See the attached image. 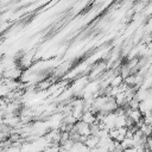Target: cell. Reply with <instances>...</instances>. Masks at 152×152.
Wrapping results in <instances>:
<instances>
[{
	"label": "cell",
	"instance_id": "5b68a950",
	"mask_svg": "<svg viewBox=\"0 0 152 152\" xmlns=\"http://www.w3.org/2000/svg\"><path fill=\"white\" fill-rule=\"evenodd\" d=\"M122 152H137V148L134 146H132V147H127V148L122 150Z\"/></svg>",
	"mask_w": 152,
	"mask_h": 152
},
{
	"label": "cell",
	"instance_id": "277c9868",
	"mask_svg": "<svg viewBox=\"0 0 152 152\" xmlns=\"http://www.w3.org/2000/svg\"><path fill=\"white\" fill-rule=\"evenodd\" d=\"M10 91H11V90L8 89V87L6 86V83H4V82L0 80V97H6Z\"/></svg>",
	"mask_w": 152,
	"mask_h": 152
},
{
	"label": "cell",
	"instance_id": "7a4b0ae2",
	"mask_svg": "<svg viewBox=\"0 0 152 152\" xmlns=\"http://www.w3.org/2000/svg\"><path fill=\"white\" fill-rule=\"evenodd\" d=\"M80 120H82L83 122H86L88 125H91V124H94L96 121V114L94 112H91V110L83 112V114H82V116H81Z\"/></svg>",
	"mask_w": 152,
	"mask_h": 152
},
{
	"label": "cell",
	"instance_id": "6da1fadb",
	"mask_svg": "<svg viewBox=\"0 0 152 152\" xmlns=\"http://www.w3.org/2000/svg\"><path fill=\"white\" fill-rule=\"evenodd\" d=\"M21 72H23V70L19 69L18 66H15V68H11V69L4 70L1 77L2 78H8V80H19L20 76H21Z\"/></svg>",
	"mask_w": 152,
	"mask_h": 152
},
{
	"label": "cell",
	"instance_id": "3957f363",
	"mask_svg": "<svg viewBox=\"0 0 152 152\" xmlns=\"http://www.w3.org/2000/svg\"><path fill=\"white\" fill-rule=\"evenodd\" d=\"M97 142H99V137H96V135H88L87 138H86V140H84V145L88 147V148H94V147H96L97 146Z\"/></svg>",
	"mask_w": 152,
	"mask_h": 152
}]
</instances>
